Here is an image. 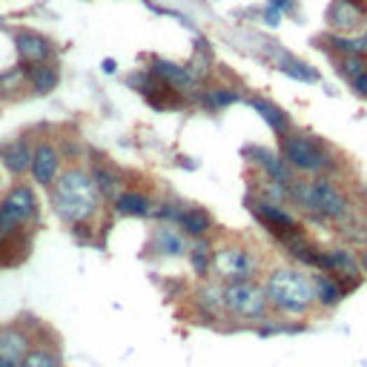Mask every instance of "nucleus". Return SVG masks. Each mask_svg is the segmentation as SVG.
Returning a JSON list of instances; mask_svg holds the SVG:
<instances>
[{
	"mask_svg": "<svg viewBox=\"0 0 367 367\" xmlns=\"http://www.w3.org/2000/svg\"><path fill=\"white\" fill-rule=\"evenodd\" d=\"M104 195L98 193L92 172L81 167L64 169L55 184H52V209L57 212L60 221H67L72 227H83L101 212Z\"/></svg>",
	"mask_w": 367,
	"mask_h": 367,
	"instance_id": "1",
	"label": "nucleus"
},
{
	"mask_svg": "<svg viewBox=\"0 0 367 367\" xmlns=\"http://www.w3.org/2000/svg\"><path fill=\"white\" fill-rule=\"evenodd\" d=\"M264 293L272 310L284 316H307L316 304V284L310 275H304L296 267H275L270 270Z\"/></svg>",
	"mask_w": 367,
	"mask_h": 367,
	"instance_id": "2",
	"label": "nucleus"
},
{
	"mask_svg": "<svg viewBox=\"0 0 367 367\" xmlns=\"http://www.w3.org/2000/svg\"><path fill=\"white\" fill-rule=\"evenodd\" d=\"M290 195L298 201L301 209L313 212L319 219H330V221H342L347 216V195L335 187L327 178H316V181H293L290 184Z\"/></svg>",
	"mask_w": 367,
	"mask_h": 367,
	"instance_id": "3",
	"label": "nucleus"
},
{
	"mask_svg": "<svg viewBox=\"0 0 367 367\" xmlns=\"http://www.w3.org/2000/svg\"><path fill=\"white\" fill-rule=\"evenodd\" d=\"M224 310L235 319H264L270 310V301L261 284H256L253 279H244V282H227L224 284Z\"/></svg>",
	"mask_w": 367,
	"mask_h": 367,
	"instance_id": "4",
	"label": "nucleus"
},
{
	"mask_svg": "<svg viewBox=\"0 0 367 367\" xmlns=\"http://www.w3.org/2000/svg\"><path fill=\"white\" fill-rule=\"evenodd\" d=\"M38 219V198L29 184H15V187L0 198V233L18 235L20 227Z\"/></svg>",
	"mask_w": 367,
	"mask_h": 367,
	"instance_id": "5",
	"label": "nucleus"
},
{
	"mask_svg": "<svg viewBox=\"0 0 367 367\" xmlns=\"http://www.w3.org/2000/svg\"><path fill=\"white\" fill-rule=\"evenodd\" d=\"M282 158L287 167L298 169V172H321L330 167V155L321 149V144L310 135H298V132H287L282 141Z\"/></svg>",
	"mask_w": 367,
	"mask_h": 367,
	"instance_id": "6",
	"label": "nucleus"
},
{
	"mask_svg": "<svg viewBox=\"0 0 367 367\" xmlns=\"http://www.w3.org/2000/svg\"><path fill=\"white\" fill-rule=\"evenodd\" d=\"M212 270L221 282H244V279H253L258 261L256 253L244 244H221V247L212 253Z\"/></svg>",
	"mask_w": 367,
	"mask_h": 367,
	"instance_id": "7",
	"label": "nucleus"
},
{
	"mask_svg": "<svg viewBox=\"0 0 367 367\" xmlns=\"http://www.w3.org/2000/svg\"><path fill=\"white\" fill-rule=\"evenodd\" d=\"M149 72L155 75V81H161L164 86L175 89V92H195L198 83H201V72L187 67V64H175V60H164V57H155L152 60Z\"/></svg>",
	"mask_w": 367,
	"mask_h": 367,
	"instance_id": "8",
	"label": "nucleus"
},
{
	"mask_svg": "<svg viewBox=\"0 0 367 367\" xmlns=\"http://www.w3.org/2000/svg\"><path fill=\"white\" fill-rule=\"evenodd\" d=\"M367 18V0H333L327 9V23L335 32H356Z\"/></svg>",
	"mask_w": 367,
	"mask_h": 367,
	"instance_id": "9",
	"label": "nucleus"
},
{
	"mask_svg": "<svg viewBox=\"0 0 367 367\" xmlns=\"http://www.w3.org/2000/svg\"><path fill=\"white\" fill-rule=\"evenodd\" d=\"M29 172H32V178L38 184H43V187H52L55 178L60 175V152L52 141H41L35 144L32 149V167H29Z\"/></svg>",
	"mask_w": 367,
	"mask_h": 367,
	"instance_id": "10",
	"label": "nucleus"
},
{
	"mask_svg": "<svg viewBox=\"0 0 367 367\" xmlns=\"http://www.w3.org/2000/svg\"><path fill=\"white\" fill-rule=\"evenodd\" d=\"M15 49L23 67H38L52 57V41L43 38L41 32H32V29H23V32L15 35Z\"/></svg>",
	"mask_w": 367,
	"mask_h": 367,
	"instance_id": "11",
	"label": "nucleus"
},
{
	"mask_svg": "<svg viewBox=\"0 0 367 367\" xmlns=\"http://www.w3.org/2000/svg\"><path fill=\"white\" fill-rule=\"evenodd\" d=\"M32 345V335L26 327L12 324L0 330V367H20L23 353Z\"/></svg>",
	"mask_w": 367,
	"mask_h": 367,
	"instance_id": "12",
	"label": "nucleus"
},
{
	"mask_svg": "<svg viewBox=\"0 0 367 367\" xmlns=\"http://www.w3.org/2000/svg\"><path fill=\"white\" fill-rule=\"evenodd\" d=\"M253 212L258 216V221H261V224H267L272 233H279V235H287V233L298 230V221L290 216V212H287L279 201L256 198V201H253Z\"/></svg>",
	"mask_w": 367,
	"mask_h": 367,
	"instance_id": "13",
	"label": "nucleus"
},
{
	"mask_svg": "<svg viewBox=\"0 0 367 367\" xmlns=\"http://www.w3.org/2000/svg\"><path fill=\"white\" fill-rule=\"evenodd\" d=\"M319 270L339 275V279H350V282L359 279V261H356V256L350 250H327V253H321Z\"/></svg>",
	"mask_w": 367,
	"mask_h": 367,
	"instance_id": "14",
	"label": "nucleus"
},
{
	"mask_svg": "<svg viewBox=\"0 0 367 367\" xmlns=\"http://www.w3.org/2000/svg\"><path fill=\"white\" fill-rule=\"evenodd\" d=\"M152 250L161 253V256H184L190 250V244H187V235L181 230L161 224V227H155V233H152Z\"/></svg>",
	"mask_w": 367,
	"mask_h": 367,
	"instance_id": "15",
	"label": "nucleus"
},
{
	"mask_svg": "<svg viewBox=\"0 0 367 367\" xmlns=\"http://www.w3.org/2000/svg\"><path fill=\"white\" fill-rule=\"evenodd\" d=\"M247 155L264 169V175L267 178H272V181H279V184H284V187H290L293 184V178H290V169H287V164H284V158H275L270 149H258V146H253V149H247Z\"/></svg>",
	"mask_w": 367,
	"mask_h": 367,
	"instance_id": "16",
	"label": "nucleus"
},
{
	"mask_svg": "<svg viewBox=\"0 0 367 367\" xmlns=\"http://www.w3.org/2000/svg\"><path fill=\"white\" fill-rule=\"evenodd\" d=\"M0 161H4V167L12 175H23V172H29V167H32V149H29V144L20 138L0 152Z\"/></svg>",
	"mask_w": 367,
	"mask_h": 367,
	"instance_id": "17",
	"label": "nucleus"
},
{
	"mask_svg": "<svg viewBox=\"0 0 367 367\" xmlns=\"http://www.w3.org/2000/svg\"><path fill=\"white\" fill-rule=\"evenodd\" d=\"M20 367H60V353L55 345L32 339V345H29V350L20 359Z\"/></svg>",
	"mask_w": 367,
	"mask_h": 367,
	"instance_id": "18",
	"label": "nucleus"
},
{
	"mask_svg": "<svg viewBox=\"0 0 367 367\" xmlns=\"http://www.w3.org/2000/svg\"><path fill=\"white\" fill-rule=\"evenodd\" d=\"M23 69H26V81H29V86H32L35 95H46V92H52L57 86V81H60L57 67H52V64L23 67Z\"/></svg>",
	"mask_w": 367,
	"mask_h": 367,
	"instance_id": "19",
	"label": "nucleus"
},
{
	"mask_svg": "<svg viewBox=\"0 0 367 367\" xmlns=\"http://www.w3.org/2000/svg\"><path fill=\"white\" fill-rule=\"evenodd\" d=\"M250 106L264 118V124H267L272 132L287 135V130H290V118H287L284 109H279L275 104H270V101H264V98H250Z\"/></svg>",
	"mask_w": 367,
	"mask_h": 367,
	"instance_id": "20",
	"label": "nucleus"
},
{
	"mask_svg": "<svg viewBox=\"0 0 367 367\" xmlns=\"http://www.w3.org/2000/svg\"><path fill=\"white\" fill-rule=\"evenodd\" d=\"M178 227L184 230V235H193V238H204L212 227V219H209V212L207 209H181V216H178Z\"/></svg>",
	"mask_w": 367,
	"mask_h": 367,
	"instance_id": "21",
	"label": "nucleus"
},
{
	"mask_svg": "<svg viewBox=\"0 0 367 367\" xmlns=\"http://www.w3.org/2000/svg\"><path fill=\"white\" fill-rule=\"evenodd\" d=\"M112 207H115V212H120V216H149V212H152L149 198L144 193H135V190L118 193L112 198Z\"/></svg>",
	"mask_w": 367,
	"mask_h": 367,
	"instance_id": "22",
	"label": "nucleus"
},
{
	"mask_svg": "<svg viewBox=\"0 0 367 367\" xmlns=\"http://www.w3.org/2000/svg\"><path fill=\"white\" fill-rule=\"evenodd\" d=\"M275 67H279L287 78L293 81H301V83H319V72L310 67V64H304V60L293 57V55H279L275 57Z\"/></svg>",
	"mask_w": 367,
	"mask_h": 367,
	"instance_id": "23",
	"label": "nucleus"
},
{
	"mask_svg": "<svg viewBox=\"0 0 367 367\" xmlns=\"http://www.w3.org/2000/svg\"><path fill=\"white\" fill-rule=\"evenodd\" d=\"M313 284H316V301L321 304V307H335V304L342 301V287L330 272L313 275Z\"/></svg>",
	"mask_w": 367,
	"mask_h": 367,
	"instance_id": "24",
	"label": "nucleus"
},
{
	"mask_svg": "<svg viewBox=\"0 0 367 367\" xmlns=\"http://www.w3.org/2000/svg\"><path fill=\"white\" fill-rule=\"evenodd\" d=\"M221 293H224L221 284H207V287H201V290L195 293L198 307L207 313V319H216V316L224 310V298H221Z\"/></svg>",
	"mask_w": 367,
	"mask_h": 367,
	"instance_id": "25",
	"label": "nucleus"
},
{
	"mask_svg": "<svg viewBox=\"0 0 367 367\" xmlns=\"http://www.w3.org/2000/svg\"><path fill=\"white\" fill-rule=\"evenodd\" d=\"M212 253H216V250H212L204 238H195V244L187 250V256H190V261H193V270H195L198 275H207V272L212 270Z\"/></svg>",
	"mask_w": 367,
	"mask_h": 367,
	"instance_id": "26",
	"label": "nucleus"
},
{
	"mask_svg": "<svg viewBox=\"0 0 367 367\" xmlns=\"http://www.w3.org/2000/svg\"><path fill=\"white\" fill-rule=\"evenodd\" d=\"M238 98L241 95L235 89H230V86H212V89H204V95H201L204 106H209V109H224V106L235 104Z\"/></svg>",
	"mask_w": 367,
	"mask_h": 367,
	"instance_id": "27",
	"label": "nucleus"
},
{
	"mask_svg": "<svg viewBox=\"0 0 367 367\" xmlns=\"http://www.w3.org/2000/svg\"><path fill=\"white\" fill-rule=\"evenodd\" d=\"M92 181H95V187H98V193L104 195V198H115L118 195V175L109 169V167H104V164H98V167H92Z\"/></svg>",
	"mask_w": 367,
	"mask_h": 367,
	"instance_id": "28",
	"label": "nucleus"
},
{
	"mask_svg": "<svg viewBox=\"0 0 367 367\" xmlns=\"http://www.w3.org/2000/svg\"><path fill=\"white\" fill-rule=\"evenodd\" d=\"M23 81H26V69L23 67L0 69V95H15V92H20Z\"/></svg>",
	"mask_w": 367,
	"mask_h": 367,
	"instance_id": "29",
	"label": "nucleus"
},
{
	"mask_svg": "<svg viewBox=\"0 0 367 367\" xmlns=\"http://www.w3.org/2000/svg\"><path fill=\"white\" fill-rule=\"evenodd\" d=\"M333 49H339L345 55H364L367 52V43H364V35L361 38H345V35H333L330 38Z\"/></svg>",
	"mask_w": 367,
	"mask_h": 367,
	"instance_id": "30",
	"label": "nucleus"
},
{
	"mask_svg": "<svg viewBox=\"0 0 367 367\" xmlns=\"http://www.w3.org/2000/svg\"><path fill=\"white\" fill-rule=\"evenodd\" d=\"M339 67H342V72H345L347 78H356V75H361V72L367 69V64H364L361 55H345Z\"/></svg>",
	"mask_w": 367,
	"mask_h": 367,
	"instance_id": "31",
	"label": "nucleus"
},
{
	"mask_svg": "<svg viewBox=\"0 0 367 367\" xmlns=\"http://www.w3.org/2000/svg\"><path fill=\"white\" fill-rule=\"evenodd\" d=\"M261 20H264L267 26H279V20H282V12L275 9V6H270V4H267V9L261 12Z\"/></svg>",
	"mask_w": 367,
	"mask_h": 367,
	"instance_id": "32",
	"label": "nucleus"
},
{
	"mask_svg": "<svg viewBox=\"0 0 367 367\" xmlns=\"http://www.w3.org/2000/svg\"><path fill=\"white\" fill-rule=\"evenodd\" d=\"M353 86H356L359 95H364V98H367V69H364L361 75H356V78H353Z\"/></svg>",
	"mask_w": 367,
	"mask_h": 367,
	"instance_id": "33",
	"label": "nucleus"
},
{
	"mask_svg": "<svg viewBox=\"0 0 367 367\" xmlns=\"http://www.w3.org/2000/svg\"><path fill=\"white\" fill-rule=\"evenodd\" d=\"M267 4L275 6L279 12H290V9H293V0H267Z\"/></svg>",
	"mask_w": 367,
	"mask_h": 367,
	"instance_id": "34",
	"label": "nucleus"
},
{
	"mask_svg": "<svg viewBox=\"0 0 367 367\" xmlns=\"http://www.w3.org/2000/svg\"><path fill=\"white\" fill-rule=\"evenodd\" d=\"M115 69H118V64H115V60H109V57H106V60H104V72H106V75H112Z\"/></svg>",
	"mask_w": 367,
	"mask_h": 367,
	"instance_id": "35",
	"label": "nucleus"
},
{
	"mask_svg": "<svg viewBox=\"0 0 367 367\" xmlns=\"http://www.w3.org/2000/svg\"><path fill=\"white\" fill-rule=\"evenodd\" d=\"M361 264H364V270H367V253H364V258H361Z\"/></svg>",
	"mask_w": 367,
	"mask_h": 367,
	"instance_id": "36",
	"label": "nucleus"
},
{
	"mask_svg": "<svg viewBox=\"0 0 367 367\" xmlns=\"http://www.w3.org/2000/svg\"><path fill=\"white\" fill-rule=\"evenodd\" d=\"M364 43H367V32H364Z\"/></svg>",
	"mask_w": 367,
	"mask_h": 367,
	"instance_id": "37",
	"label": "nucleus"
}]
</instances>
